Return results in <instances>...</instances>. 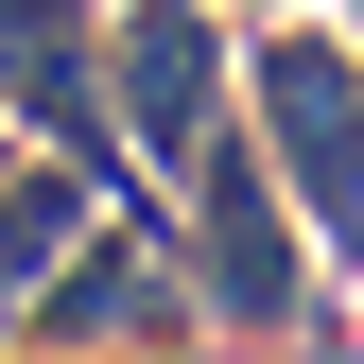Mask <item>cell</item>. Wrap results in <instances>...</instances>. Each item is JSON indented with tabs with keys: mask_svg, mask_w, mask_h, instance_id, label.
Masks as SVG:
<instances>
[{
	"mask_svg": "<svg viewBox=\"0 0 364 364\" xmlns=\"http://www.w3.org/2000/svg\"><path fill=\"white\" fill-rule=\"evenodd\" d=\"M243 105H260V139H278V191L330 225V243H364V53L312 35V18H278L260 70H243Z\"/></svg>",
	"mask_w": 364,
	"mask_h": 364,
	"instance_id": "1",
	"label": "cell"
},
{
	"mask_svg": "<svg viewBox=\"0 0 364 364\" xmlns=\"http://www.w3.org/2000/svg\"><path fill=\"white\" fill-rule=\"evenodd\" d=\"M0 87H18L70 156L105 139V53H87V18H70V0H0Z\"/></svg>",
	"mask_w": 364,
	"mask_h": 364,
	"instance_id": "2",
	"label": "cell"
},
{
	"mask_svg": "<svg viewBox=\"0 0 364 364\" xmlns=\"http://www.w3.org/2000/svg\"><path fill=\"white\" fill-rule=\"evenodd\" d=\"M87 225V191L53 156H0V312H35V278H53V243Z\"/></svg>",
	"mask_w": 364,
	"mask_h": 364,
	"instance_id": "3",
	"label": "cell"
},
{
	"mask_svg": "<svg viewBox=\"0 0 364 364\" xmlns=\"http://www.w3.org/2000/svg\"><path fill=\"white\" fill-rule=\"evenodd\" d=\"M225 18H260V35H278V18H312V0H225Z\"/></svg>",
	"mask_w": 364,
	"mask_h": 364,
	"instance_id": "4",
	"label": "cell"
},
{
	"mask_svg": "<svg viewBox=\"0 0 364 364\" xmlns=\"http://www.w3.org/2000/svg\"><path fill=\"white\" fill-rule=\"evenodd\" d=\"M347 53H364V35H347Z\"/></svg>",
	"mask_w": 364,
	"mask_h": 364,
	"instance_id": "5",
	"label": "cell"
}]
</instances>
